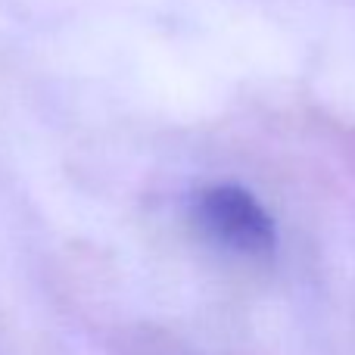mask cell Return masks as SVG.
Here are the masks:
<instances>
[{
	"mask_svg": "<svg viewBox=\"0 0 355 355\" xmlns=\"http://www.w3.org/2000/svg\"><path fill=\"white\" fill-rule=\"evenodd\" d=\"M196 227L225 252L243 259H268L277 250V225L268 209L240 184H209L190 200Z\"/></svg>",
	"mask_w": 355,
	"mask_h": 355,
	"instance_id": "1",
	"label": "cell"
}]
</instances>
